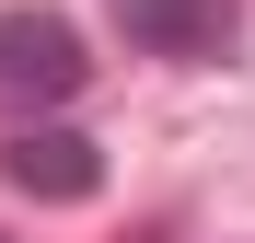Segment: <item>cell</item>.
<instances>
[{
    "mask_svg": "<svg viewBox=\"0 0 255 243\" xmlns=\"http://www.w3.org/2000/svg\"><path fill=\"white\" fill-rule=\"evenodd\" d=\"M81 81H93V58H81V23L70 12H35V0L0 12V116H12V128L23 116H58Z\"/></svg>",
    "mask_w": 255,
    "mask_h": 243,
    "instance_id": "obj_1",
    "label": "cell"
},
{
    "mask_svg": "<svg viewBox=\"0 0 255 243\" xmlns=\"http://www.w3.org/2000/svg\"><path fill=\"white\" fill-rule=\"evenodd\" d=\"M116 23L139 58H221L244 35V0H116Z\"/></svg>",
    "mask_w": 255,
    "mask_h": 243,
    "instance_id": "obj_3",
    "label": "cell"
},
{
    "mask_svg": "<svg viewBox=\"0 0 255 243\" xmlns=\"http://www.w3.org/2000/svg\"><path fill=\"white\" fill-rule=\"evenodd\" d=\"M0 174H12L35 209H81V197H105V151L81 128H58V116H23V128L0 139Z\"/></svg>",
    "mask_w": 255,
    "mask_h": 243,
    "instance_id": "obj_2",
    "label": "cell"
}]
</instances>
